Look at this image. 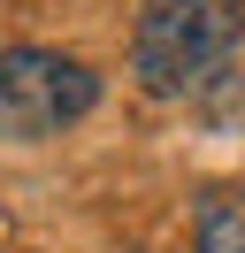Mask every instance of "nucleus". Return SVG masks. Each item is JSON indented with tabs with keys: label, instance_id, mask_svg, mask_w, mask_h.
Returning <instances> with one entry per match:
<instances>
[{
	"label": "nucleus",
	"instance_id": "f257e3e1",
	"mask_svg": "<svg viewBox=\"0 0 245 253\" xmlns=\"http://www.w3.org/2000/svg\"><path fill=\"white\" fill-rule=\"evenodd\" d=\"M245 16L238 0H138L130 23V77L146 92H192L238 54Z\"/></svg>",
	"mask_w": 245,
	"mask_h": 253
},
{
	"label": "nucleus",
	"instance_id": "f03ea898",
	"mask_svg": "<svg viewBox=\"0 0 245 253\" xmlns=\"http://www.w3.org/2000/svg\"><path fill=\"white\" fill-rule=\"evenodd\" d=\"M92 108H100V77L77 54H54V46L0 54V130L8 138H61Z\"/></svg>",
	"mask_w": 245,
	"mask_h": 253
},
{
	"label": "nucleus",
	"instance_id": "7ed1b4c3",
	"mask_svg": "<svg viewBox=\"0 0 245 253\" xmlns=\"http://www.w3.org/2000/svg\"><path fill=\"white\" fill-rule=\"evenodd\" d=\"M192 253H245V192H199L192 207Z\"/></svg>",
	"mask_w": 245,
	"mask_h": 253
}]
</instances>
